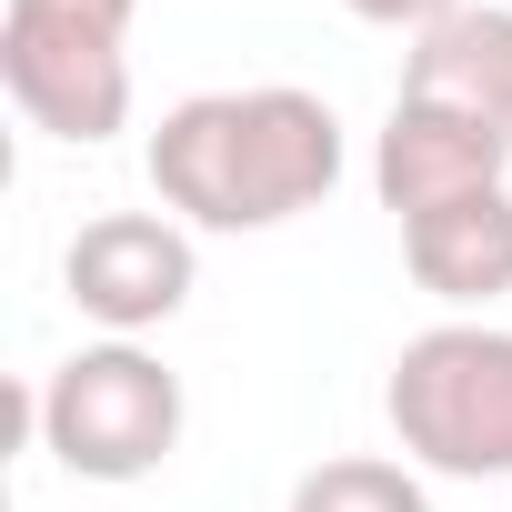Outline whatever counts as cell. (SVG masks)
<instances>
[{
    "instance_id": "6da1fadb",
    "label": "cell",
    "mask_w": 512,
    "mask_h": 512,
    "mask_svg": "<svg viewBox=\"0 0 512 512\" xmlns=\"http://www.w3.org/2000/svg\"><path fill=\"white\" fill-rule=\"evenodd\" d=\"M151 191L191 231H282L342 191V111L322 91H191L151 131Z\"/></svg>"
},
{
    "instance_id": "7a4b0ae2",
    "label": "cell",
    "mask_w": 512,
    "mask_h": 512,
    "mask_svg": "<svg viewBox=\"0 0 512 512\" xmlns=\"http://www.w3.org/2000/svg\"><path fill=\"white\" fill-rule=\"evenodd\" d=\"M21 422L41 432V452L71 482H151L181 452V372L141 342H81L71 362H51L21 392Z\"/></svg>"
},
{
    "instance_id": "3957f363",
    "label": "cell",
    "mask_w": 512,
    "mask_h": 512,
    "mask_svg": "<svg viewBox=\"0 0 512 512\" xmlns=\"http://www.w3.org/2000/svg\"><path fill=\"white\" fill-rule=\"evenodd\" d=\"M392 442L442 482H512V332L432 322L392 352L382 382Z\"/></svg>"
},
{
    "instance_id": "277c9868",
    "label": "cell",
    "mask_w": 512,
    "mask_h": 512,
    "mask_svg": "<svg viewBox=\"0 0 512 512\" xmlns=\"http://www.w3.org/2000/svg\"><path fill=\"white\" fill-rule=\"evenodd\" d=\"M191 272H201V251H191V221H171V211H101V221H81L71 251H61V292H71L81 322H101L111 342L161 332V322L191 302Z\"/></svg>"
},
{
    "instance_id": "5b68a950",
    "label": "cell",
    "mask_w": 512,
    "mask_h": 512,
    "mask_svg": "<svg viewBox=\"0 0 512 512\" xmlns=\"http://www.w3.org/2000/svg\"><path fill=\"white\" fill-rule=\"evenodd\" d=\"M0 81H11L21 121L91 151L131 121V51L111 31L81 21H31V11H0Z\"/></svg>"
},
{
    "instance_id": "8992f818",
    "label": "cell",
    "mask_w": 512,
    "mask_h": 512,
    "mask_svg": "<svg viewBox=\"0 0 512 512\" xmlns=\"http://www.w3.org/2000/svg\"><path fill=\"white\" fill-rule=\"evenodd\" d=\"M502 181H512V141L502 131H482V121H462L442 101H402L392 91V121L372 141V191H382L392 221H422V211L502 191Z\"/></svg>"
},
{
    "instance_id": "52a82bcc",
    "label": "cell",
    "mask_w": 512,
    "mask_h": 512,
    "mask_svg": "<svg viewBox=\"0 0 512 512\" xmlns=\"http://www.w3.org/2000/svg\"><path fill=\"white\" fill-rule=\"evenodd\" d=\"M402 262H412V282H422L432 302H452L462 322L492 312V302L512 292V181L402 221Z\"/></svg>"
},
{
    "instance_id": "ba28073f",
    "label": "cell",
    "mask_w": 512,
    "mask_h": 512,
    "mask_svg": "<svg viewBox=\"0 0 512 512\" xmlns=\"http://www.w3.org/2000/svg\"><path fill=\"white\" fill-rule=\"evenodd\" d=\"M402 101H442L482 131L512 141V11H492V0H462L452 21H432L402 61Z\"/></svg>"
},
{
    "instance_id": "9c48e42d",
    "label": "cell",
    "mask_w": 512,
    "mask_h": 512,
    "mask_svg": "<svg viewBox=\"0 0 512 512\" xmlns=\"http://www.w3.org/2000/svg\"><path fill=\"white\" fill-rule=\"evenodd\" d=\"M282 512H432V492H422V472H412V462L332 452V462H312V472L292 482V502H282Z\"/></svg>"
},
{
    "instance_id": "30bf717a",
    "label": "cell",
    "mask_w": 512,
    "mask_h": 512,
    "mask_svg": "<svg viewBox=\"0 0 512 512\" xmlns=\"http://www.w3.org/2000/svg\"><path fill=\"white\" fill-rule=\"evenodd\" d=\"M11 11H31V21H81V31L131 41V11H141V0H11Z\"/></svg>"
},
{
    "instance_id": "8fae6325",
    "label": "cell",
    "mask_w": 512,
    "mask_h": 512,
    "mask_svg": "<svg viewBox=\"0 0 512 512\" xmlns=\"http://www.w3.org/2000/svg\"><path fill=\"white\" fill-rule=\"evenodd\" d=\"M342 11H352V21H372V31H412V41H422L432 21H452V11H462V0H342Z\"/></svg>"
}]
</instances>
